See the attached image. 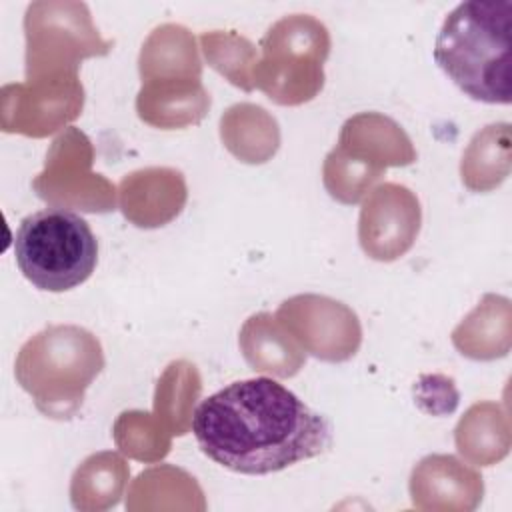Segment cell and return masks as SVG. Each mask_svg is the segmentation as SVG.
<instances>
[{"label": "cell", "instance_id": "5bb4252c", "mask_svg": "<svg viewBox=\"0 0 512 512\" xmlns=\"http://www.w3.org/2000/svg\"><path fill=\"white\" fill-rule=\"evenodd\" d=\"M138 64L142 82L200 78L202 72L194 36L178 24L158 26L146 38Z\"/></svg>", "mask_w": 512, "mask_h": 512}, {"label": "cell", "instance_id": "4fadbf2b", "mask_svg": "<svg viewBox=\"0 0 512 512\" xmlns=\"http://www.w3.org/2000/svg\"><path fill=\"white\" fill-rule=\"evenodd\" d=\"M240 350L246 362L258 370L278 378L294 376L304 360V348L286 326L272 314L260 312L250 316L240 330Z\"/></svg>", "mask_w": 512, "mask_h": 512}, {"label": "cell", "instance_id": "277c9868", "mask_svg": "<svg viewBox=\"0 0 512 512\" xmlns=\"http://www.w3.org/2000/svg\"><path fill=\"white\" fill-rule=\"evenodd\" d=\"M12 250L22 276L44 292H68L84 284L98 264V240L90 224L62 206L22 218Z\"/></svg>", "mask_w": 512, "mask_h": 512}, {"label": "cell", "instance_id": "8fae6325", "mask_svg": "<svg viewBox=\"0 0 512 512\" xmlns=\"http://www.w3.org/2000/svg\"><path fill=\"white\" fill-rule=\"evenodd\" d=\"M186 202V184L178 170L146 168L120 182V208L140 228H156L172 220Z\"/></svg>", "mask_w": 512, "mask_h": 512}, {"label": "cell", "instance_id": "7a4b0ae2", "mask_svg": "<svg viewBox=\"0 0 512 512\" xmlns=\"http://www.w3.org/2000/svg\"><path fill=\"white\" fill-rule=\"evenodd\" d=\"M512 0H468L444 20L434 60L472 100L510 104Z\"/></svg>", "mask_w": 512, "mask_h": 512}, {"label": "cell", "instance_id": "5b68a950", "mask_svg": "<svg viewBox=\"0 0 512 512\" xmlns=\"http://www.w3.org/2000/svg\"><path fill=\"white\" fill-rule=\"evenodd\" d=\"M260 48L264 56L254 68V86L270 100L294 106L320 92L322 64L330 52V34L320 20L308 14L286 16L264 34Z\"/></svg>", "mask_w": 512, "mask_h": 512}, {"label": "cell", "instance_id": "9a60e30c", "mask_svg": "<svg viewBox=\"0 0 512 512\" xmlns=\"http://www.w3.org/2000/svg\"><path fill=\"white\" fill-rule=\"evenodd\" d=\"M226 148L244 162H266L278 148V126L264 108L236 104L220 120Z\"/></svg>", "mask_w": 512, "mask_h": 512}, {"label": "cell", "instance_id": "52a82bcc", "mask_svg": "<svg viewBox=\"0 0 512 512\" xmlns=\"http://www.w3.org/2000/svg\"><path fill=\"white\" fill-rule=\"evenodd\" d=\"M276 318L306 352L326 362L352 358L362 340L358 316L342 302L326 296H294L282 302Z\"/></svg>", "mask_w": 512, "mask_h": 512}, {"label": "cell", "instance_id": "2e32d148", "mask_svg": "<svg viewBox=\"0 0 512 512\" xmlns=\"http://www.w3.org/2000/svg\"><path fill=\"white\" fill-rule=\"evenodd\" d=\"M506 124H490L478 132L468 150L462 156V182L472 190H490L498 186L508 174V156L498 158V154H508V136L496 142L498 134Z\"/></svg>", "mask_w": 512, "mask_h": 512}, {"label": "cell", "instance_id": "9c48e42d", "mask_svg": "<svg viewBox=\"0 0 512 512\" xmlns=\"http://www.w3.org/2000/svg\"><path fill=\"white\" fill-rule=\"evenodd\" d=\"M420 220V202L412 190L394 182L380 184L368 194L360 210V246L374 260H396L412 248Z\"/></svg>", "mask_w": 512, "mask_h": 512}, {"label": "cell", "instance_id": "e0dca14e", "mask_svg": "<svg viewBox=\"0 0 512 512\" xmlns=\"http://www.w3.org/2000/svg\"><path fill=\"white\" fill-rule=\"evenodd\" d=\"M202 50L210 66H214L220 74H224L234 86L242 90L254 88V68L256 48L236 32L212 30L200 36Z\"/></svg>", "mask_w": 512, "mask_h": 512}, {"label": "cell", "instance_id": "8992f818", "mask_svg": "<svg viewBox=\"0 0 512 512\" xmlns=\"http://www.w3.org/2000/svg\"><path fill=\"white\" fill-rule=\"evenodd\" d=\"M26 80L76 74L90 56H106L102 40L84 2H32L24 16Z\"/></svg>", "mask_w": 512, "mask_h": 512}, {"label": "cell", "instance_id": "6da1fadb", "mask_svg": "<svg viewBox=\"0 0 512 512\" xmlns=\"http://www.w3.org/2000/svg\"><path fill=\"white\" fill-rule=\"evenodd\" d=\"M190 430L210 460L250 476L280 472L332 444L326 416L266 376L232 382L204 398Z\"/></svg>", "mask_w": 512, "mask_h": 512}, {"label": "cell", "instance_id": "7c38bea8", "mask_svg": "<svg viewBox=\"0 0 512 512\" xmlns=\"http://www.w3.org/2000/svg\"><path fill=\"white\" fill-rule=\"evenodd\" d=\"M210 108V96L200 78L144 82L138 98V116L158 128H182L200 122Z\"/></svg>", "mask_w": 512, "mask_h": 512}, {"label": "cell", "instance_id": "30bf717a", "mask_svg": "<svg viewBox=\"0 0 512 512\" xmlns=\"http://www.w3.org/2000/svg\"><path fill=\"white\" fill-rule=\"evenodd\" d=\"M334 150L376 176H382L388 166H406L416 160L404 130L394 120L374 112L346 120Z\"/></svg>", "mask_w": 512, "mask_h": 512}, {"label": "cell", "instance_id": "ba28073f", "mask_svg": "<svg viewBox=\"0 0 512 512\" xmlns=\"http://www.w3.org/2000/svg\"><path fill=\"white\" fill-rule=\"evenodd\" d=\"M84 102L76 74H60L2 88V128L26 136H46L74 120Z\"/></svg>", "mask_w": 512, "mask_h": 512}, {"label": "cell", "instance_id": "3957f363", "mask_svg": "<svg viewBox=\"0 0 512 512\" xmlns=\"http://www.w3.org/2000/svg\"><path fill=\"white\" fill-rule=\"evenodd\" d=\"M104 368L98 338L82 326L56 324L32 336L18 352L14 376L48 418H72L88 386Z\"/></svg>", "mask_w": 512, "mask_h": 512}]
</instances>
